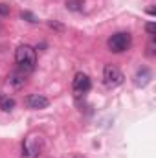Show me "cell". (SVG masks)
Listing matches in <instances>:
<instances>
[{
  "instance_id": "cell-7",
  "label": "cell",
  "mask_w": 156,
  "mask_h": 158,
  "mask_svg": "<svg viewBox=\"0 0 156 158\" xmlns=\"http://www.w3.org/2000/svg\"><path fill=\"white\" fill-rule=\"evenodd\" d=\"M151 72H149V68H140L138 72H136V77H134V83H136V86H145L149 81H151Z\"/></svg>"
},
{
  "instance_id": "cell-5",
  "label": "cell",
  "mask_w": 156,
  "mask_h": 158,
  "mask_svg": "<svg viewBox=\"0 0 156 158\" xmlns=\"http://www.w3.org/2000/svg\"><path fill=\"white\" fill-rule=\"evenodd\" d=\"M24 105L31 110H42V109L50 107V99L42 94H30L24 98Z\"/></svg>"
},
{
  "instance_id": "cell-11",
  "label": "cell",
  "mask_w": 156,
  "mask_h": 158,
  "mask_svg": "<svg viewBox=\"0 0 156 158\" xmlns=\"http://www.w3.org/2000/svg\"><path fill=\"white\" fill-rule=\"evenodd\" d=\"M20 19H24V20H28V22H33V24L39 22V19H37L33 13H30V11H22V13H20Z\"/></svg>"
},
{
  "instance_id": "cell-14",
  "label": "cell",
  "mask_w": 156,
  "mask_h": 158,
  "mask_svg": "<svg viewBox=\"0 0 156 158\" xmlns=\"http://www.w3.org/2000/svg\"><path fill=\"white\" fill-rule=\"evenodd\" d=\"M2 13H7V7H4V6L0 4V15H2Z\"/></svg>"
},
{
  "instance_id": "cell-6",
  "label": "cell",
  "mask_w": 156,
  "mask_h": 158,
  "mask_svg": "<svg viewBox=\"0 0 156 158\" xmlns=\"http://www.w3.org/2000/svg\"><path fill=\"white\" fill-rule=\"evenodd\" d=\"M72 86H74V92H76V96H81V94H86V92L90 90V86H92V81H90V77H88L86 74L77 72V74H76V77H74Z\"/></svg>"
},
{
  "instance_id": "cell-13",
  "label": "cell",
  "mask_w": 156,
  "mask_h": 158,
  "mask_svg": "<svg viewBox=\"0 0 156 158\" xmlns=\"http://www.w3.org/2000/svg\"><path fill=\"white\" fill-rule=\"evenodd\" d=\"M48 24H50V28H55V30H59V31L64 30V26H61V24H57V22H53V20H50Z\"/></svg>"
},
{
  "instance_id": "cell-3",
  "label": "cell",
  "mask_w": 156,
  "mask_h": 158,
  "mask_svg": "<svg viewBox=\"0 0 156 158\" xmlns=\"http://www.w3.org/2000/svg\"><path fill=\"white\" fill-rule=\"evenodd\" d=\"M130 42H132V39H130V35L129 33H114L110 39H109V50L110 52H114V53H121V52H127L129 48H130Z\"/></svg>"
},
{
  "instance_id": "cell-15",
  "label": "cell",
  "mask_w": 156,
  "mask_h": 158,
  "mask_svg": "<svg viewBox=\"0 0 156 158\" xmlns=\"http://www.w3.org/2000/svg\"><path fill=\"white\" fill-rule=\"evenodd\" d=\"M76 158H79V156H76Z\"/></svg>"
},
{
  "instance_id": "cell-9",
  "label": "cell",
  "mask_w": 156,
  "mask_h": 158,
  "mask_svg": "<svg viewBox=\"0 0 156 158\" xmlns=\"http://www.w3.org/2000/svg\"><path fill=\"white\" fill-rule=\"evenodd\" d=\"M0 109H2L4 112L13 110V109H15V99L9 98V96H0Z\"/></svg>"
},
{
  "instance_id": "cell-10",
  "label": "cell",
  "mask_w": 156,
  "mask_h": 158,
  "mask_svg": "<svg viewBox=\"0 0 156 158\" xmlns=\"http://www.w3.org/2000/svg\"><path fill=\"white\" fill-rule=\"evenodd\" d=\"M66 9L68 11H81L83 9V0H68L66 2Z\"/></svg>"
},
{
  "instance_id": "cell-12",
  "label": "cell",
  "mask_w": 156,
  "mask_h": 158,
  "mask_svg": "<svg viewBox=\"0 0 156 158\" xmlns=\"http://www.w3.org/2000/svg\"><path fill=\"white\" fill-rule=\"evenodd\" d=\"M145 31L151 35V37H154V33H156V26H154V22H147L145 24Z\"/></svg>"
},
{
  "instance_id": "cell-1",
  "label": "cell",
  "mask_w": 156,
  "mask_h": 158,
  "mask_svg": "<svg viewBox=\"0 0 156 158\" xmlns=\"http://www.w3.org/2000/svg\"><path fill=\"white\" fill-rule=\"evenodd\" d=\"M15 63L18 66L20 72L24 74H31L35 70V64H37V55H35V50L30 46V44H20L15 52Z\"/></svg>"
},
{
  "instance_id": "cell-8",
  "label": "cell",
  "mask_w": 156,
  "mask_h": 158,
  "mask_svg": "<svg viewBox=\"0 0 156 158\" xmlns=\"http://www.w3.org/2000/svg\"><path fill=\"white\" fill-rule=\"evenodd\" d=\"M9 83L15 86V88H22L24 86V83H26V74L24 72H13L11 76H9Z\"/></svg>"
},
{
  "instance_id": "cell-2",
  "label": "cell",
  "mask_w": 156,
  "mask_h": 158,
  "mask_svg": "<svg viewBox=\"0 0 156 158\" xmlns=\"http://www.w3.org/2000/svg\"><path fill=\"white\" fill-rule=\"evenodd\" d=\"M44 147V138L40 134H28L22 142V158H37Z\"/></svg>"
},
{
  "instance_id": "cell-4",
  "label": "cell",
  "mask_w": 156,
  "mask_h": 158,
  "mask_svg": "<svg viewBox=\"0 0 156 158\" xmlns=\"http://www.w3.org/2000/svg\"><path fill=\"white\" fill-rule=\"evenodd\" d=\"M123 74H121V70L114 66V64H107L105 66V70H103V81H105V85L109 86V88H114V86H119L121 83H123Z\"/></svg>"
}]
</instances>
